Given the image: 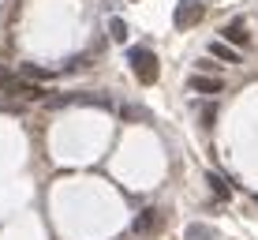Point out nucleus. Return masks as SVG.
<instances>
[{
	"label": "nucleus",
	"mask_w": 258,
	"mask_h": 240,
	"mask_svg": "<svg viewBox=\"0 0 258 240\" xmlns=\"http://www.w3.org/2000/svg\"><path fill=\"white\" fill-rule=\"evenodd\" d=\"M127 64H131V75H135L142 86H154L157 75H161L154 49H146V45H135V49H131V53H127Z\"/></svg>",
	"instance_id": "obj_1"
},
{
	"label": "nucleus",
	"mask_w": 258,
	"mask_h": 240,
	"mask_svg": "<svg viewBox=\"0 0 258 240\" xmlns=\"http://www.w3.org/2000/svg\"><path fill=\"white\" fill-rule=\"evenodd\" d=\"M0 90L8 98H45V90H41L38 83H30V79H23V75H4L0 79Z\"/></svg>",
	"instance_id": "obj_2"
},
{
	"label": "nucleus",
	"mask_w": 258,
	"mask_h": 240,
	"mask_svg": "<svg viewBox=\"0 0 258 240\" xmlns=\"http://www.w3.org/2000/svg\"><path fill=\"white\" fill-rule=\"evenodd\" d=\"M206 15V8L199 4V0H180L176 4V15H172V23H176V30H191L195 23Z\"/></svg>",
	"instance_id": "obj_3"
},
{
	"label": "nucleus",
	"mask_w": 258,
	"mask_h": 240,
	"mask_svg": "<svg viewBox=\"0 0 258 240\" xmlns=\"http://www.w3.org/2000/svg\"><path fill=\"white\" fill-rule=\"evenodd\" d=\"M157 229H161V210H157V207L139 210L135 221H131V233H135V236H150V233H157Z\"/></svg>",
	"instance_id": "obj_4"
},
{
	"label": "nucleus",
	"mask_w": 258,
	"mask_h": 240,
	"mask_svg": "<svg viewBox=\"0 0 258 240\" xmlns=\"http://www.w3.org/2000/svg\"><path fill=\"white\" fill-rule=\"evenodd\" d=\"M221 41L232 45V49H247V45H251V34H247L243 23H225V26H221Z\"/></svg>",
	"instance_id": "obj_5"
},
{
	"label": "nucleus",
	"mask_w": 258,
	"mask_h": 240,
	"mask_svg": "<svg viewBox=\"0 0 258 240\" xmlns=\"http://www.w3.org/2000/svg\"><path fill=\"white\" fill-rule=\"evenodd\" d=\"M191 90L195 94H221V90H225V83H221V75H199V72H195L191 75Z\"/></svg>",
	"instance_id": "obj_6"
},
{
	"label": "nucleus",
	"mask_w": 258,
	"mask_h": 240,
	"mask_svg": "<svg viewBox=\"0 0 258 240\" xmlns=\"http://www.w3.org/2000/svg\"><path fill=\"white\" fill-rule=\"evenodd\" d=\"M210 57L213 60H225V64H239V49H232V45H225V41H213V45H210Z\"/></svg>",
	"instance_id": "obj_7"
},
{
	"label": "nucleus",
	"mask_w": 258,
	"mask_h": 240,
	"mask_svg": "<svg viewBox=\"0 0 258 240\" xmlns=\"http://www.w3.org/2000/svg\"><path fill=\"white\" fill-rule=\"evenodd\" d=\"M217 233H213L210 225H199V221H195V225H187V233H183V240H213Z\"/></svg>",
	"instance_id": "obj_8"
},
{
	"label": "nucleus",
	"mask_w": 258,
	"mask_h": 240,
	"mask_svg": "<svg viewBox=\"0 0 258 240\" xmlns=\"http://www.w3.org/2000/svg\"><path fill=\"white\" fill-rule=\"evenodd\" d=\"M206 180H210V188L221 195V199H225V195H232V184L225 180V176H217V173H206Z\"/></svg>",
	"instance_id": "obj_9"
},
{
	"label": "nucleus",
	"mask_w": 258,
	"mask_h": 240,
	"mask_svg": "<svg viewBox=\"0 0 258 240\" xmlns=\"http://www.w3.org/2000/svg\"><path fill=\"white\" fill-rule=\"evenodd\" d=\"M109 30H112V38H116V41H127V23H123V19H112Z\"/></svg>",
	"instance_id": "obj_10"
},
{
	"label": "nucleus",
	"mask_w": 258,
	"mask_h": 240,
	"mask_svg": "<svg viewBox=\"0 0 258 240\" xmlns=\"http://www.w3.org/2000/svg\"><path fill=\"white\" fill-rule=\"evenodd\" d=\"M213 120H217V105H202V128H213Z\"/></svg>",
	"instance_id": "obj_11"
},
{
	"label": "nucleus",
	"mask_w": 258,
	"mask_h": 240,
	"mask_svg": "<svg viewBox=\"0 0 258 240\" xmlns=\"http://www.w3.org/2000/svg\"><path fill=\"white\" fill-rule=\"evenodd\" d=\"M199 68H202L199 75H213V72H217L221 64H217V60H213V57H206V60H199Z\"/></svg>",
	"instance_id": "obj_12"
},
{
	"label": "nucleus",
	"mask_w": 258,
	"mask_h": 240,
	"mask_svg": "<svg viewBox=\"0 0 258 240\" xmlns=\"http://www.w3.org/2000/svg\"><path fill=\"white\" fill-rule=\"evenodd\" d=\"M254 203H258V195H254Z\"/></svg>",
	"instance_id": "obj_13"
}]
</instances>
